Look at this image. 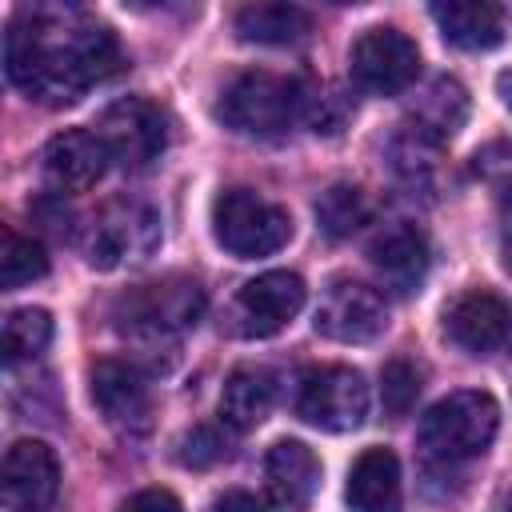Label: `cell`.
<instances>
[{"mask_svg": "<svg viewBox=\"0 0 512 512\" xmlns=\"http://www.w3.org/2000/svg\"><path fill=\"white\" fill-rule=\"evenodd\" d=\"M120 68V44L108 24L76 8H24L4 32L8 80L48 108L76 104L92 84Z\"/></svg>", "mask_w": 512, "mask_h": 512, "instance_id": "6da1fadb", "label": "cell"}, {"mask_svg": "<svg viewBox=\"0 0 512 512\" xmlns=\"http://www.w3.org/2000/svg\"><path fill=\"white\" fill-rule=\"evenodd\" d=\"M308 96L312 92L296 76L248 68V72L232 76L220 88L216 116L232 132H244V136H276V132H284L288 124H296L308 112Z\"/></svg>", "mask_w": 512, "mask_h": 512, "instance_id": "7a4b0ae2", "label": "cell"}, {"mask_svg": "<svg viewBox=\"0 0 512 512\" xmlns=\"http://www.w3.org/2000/svg\"><path fill=\"white\" fill-rule=\"evenodd\" d=\"M496 428H500V404L488 392L464 388V392H448L420 416L416 440L428 460L460 464L480 456L496 440Z\"/></svg>", "mask_w": 512, "mask_h": 512, "instance_id": "3957f363", "label": "cell"}, {"mask_svg": "<svg viewBox=\"0 0 512 512\" xmlns=\"http://www.w3.org/2000/svg\"><path fill=\"white\" fill-rule=\"evenodd\" d=\"M212 236L236 260H256L288 244L292 216L252 188H224L212 200Z\"/></svg>", "mask_w": 512, "mask_h": 512, "instance_id": "277c9868", "label": "cell"}, {"mask_svg": "<svg viewBox=\"0 0 512 512\" xmlns=\"http://www.w3.org/2000/svg\"><path fill=\"white\" fill-rule=\"evenodd\" d=\"M160 244V216L144 204V200H112L104 204L80 236V252L92 268H124V264H140L156 252Z\"/></svg>", "mask_w": 512, "mask_h": 512, "instance_id": "5b68a950", "label": "cell"}, {"mask_svg": "<svg viewBox=\"0 0 512 512\" xmlns=\"http://www.w3.org/2000/svg\"><path fill=\"white\" fill-rule=\"evenodd\" d=\"M200 312H204V292L196 280H184V276L140 284L116 300V324L128 336H152V340H168L192 328Z\"/></svg>", "mask_w": 512, "mask_h": 512, "instance_id": "8992f818", "label": "cell"}, {"mask_svg": "<svg viewBox=\"0 0 512 512\" xmlns=\"http://www.w3.org/2000/svg\"><path fill=\"white\" fill-rule=\"evenodd\" d=\"M96 136L112 164H120L128 172H144L168 148V116L160 104H152L144 96H124L104 108Z\"/></svg>", "mask_w": 512, "mask_h": 512, "instance_id": "52a82bcc", "label": "cell"}, {"mask_svg": "<svg viewBox=\"0 0 512 512\" xmlns=\"http://www.w3.org/2000/svg\"><path fill=\"white\" fill-rule=\"evenodd\" d=\"M296 416L320 432H352L368 416V384L356 368L324 364L304 372L296 392Z\"/></svg>", "mask_w": 512, "mask_h": 512, "instance_id": "ba28073f", "label": "cell"}, {"mask_svg": "<svg viewBox=\"0 0 512 512\" xmlns=\"http://www.w3.org/2000/svg\"><path fill=\"white\" fill-rule=\"evenodd\" d=\"M348 68L364 92L396 96L420 76V48L400 28H368L356 36L348 52Z\"/></svg>", "mask_w": 512, "mask_h": 512, "instance_id": "9c48e42d", "label": "cell"}, {"mask_svg": "<svg viewBox=\"0 0 512 512\" xmlns=\"http://www.w3.org/2000/svg\"><path fill=\"white\" fill-rule=\"evenodd\" d=\"M312 328L340 344H368L388 328V304L360 280H332L316 304Z\"/></svg>", "mask_w": 512, "mask_h": 512, "instance_id": "30bf717a", "label": "cell"}, {"mask_svg": "<svg viewBox=\"0 0 512 512\" xmlns=\"http://www.w3.org/2000/svg\"><path fill=\"white\" fill-rule=\"evenodd\" d=\"M304 280L296 272H264L248 280L232 300V324L248 340L276 336L300 308H304Z\"/></svg>", "mask_w": 512, "mask_h": 512, "instance_id": "8fae6325", "label": "cell"}, {"mask_svg": "<svg viewBox=\"0 0 512 512\" xmlns=\"http://www.w3.org/2000/svg\"><path fill=\"white\" fill-rule=\"evenodd\" d=\"M60 492V460L44 440H16L0 464V500L8 512H48Z\"/></svg>", "mask_w": 512, "mask_h": 512, "instance_id": "7c38bea8", "label": "cell"}, {"mask_svg": "<svg viewBox=\"0 0 512 512\" xmlns=\"http://www.w3.org/2000/svg\"><path fill=\"white\" fill-rule=\"evenodd\" d=\"M444 336L468 356H492L512 340V308L492 288H464L444 308Z\"/></svg>", "mask_w": 512, "mask_h": 512, "instance_id": "4fadbf2b", "label": "cell"}, {"mask_svg": "<svg viewBox=\"0 0 512 512\" xmlns=\"http://www.w3.org/2000/svg\"><path fill=\"white\" fill-rule=\"evenodd\" d=\"M92 404L120 432H148V424H152V388H148L144 372L128 360H96Z\"/></svg>", "mask_w": 512, "mask_h": 512, "instance_id": "5bb4252c", "label": "cell"}, {"mask_svg": "<svg viewBox=\"0 0 512 512\" xmlns=\"http://www.w3.org/2000/svg\"><path fill=\"white\" fill-rule=\"evenodd\" d=\"M108 164L112 160H108L100 136L84 132V128L56 132L44 144V152H40V168H44V176H48V184L56 192H84V188H92L104 176Z\"/></svg>", "mask_w": 512, "mask_h": 512, "instance_id": "9a60e30c", "label": "cell"}, {"mask_svg": "<svg viewBox=\"0 0 512 512\" xmlns=\"http://www.w3.org/2000/svg\"><path fill=\"white\" fill-rule=\"evenodd\" d=\"M368 260L376 268V276L396 288V292H416L428 276V264H432V252H428V236L416 228V224H392L384 228L372 248H368Z\"/></svg>", "mask_w": 512, "mask_h": 512, "instance_id": "2e32d148", "label": "cell"}, {"mask_svg": "<svg viewBox=\"0 0 512 512\" xmlns=\"http://www.w3.org/2000/svg\"><path fill=\"white\" fill-rule=\"evenodd\" d=\"M264 484L280 508H288V512L308 508V500L316 496V484H320L316 452L300 440H276L264 456Z\"/></svg>", "mask_w": 512, "mask_h": 512, "instance_id": "e0dca14e", "label": "cell"}, {"mask_svg": "<svg viewBox=\"0 0 512 512\" xmlns=\"http://www.w3.org/2000/svg\"><path fill=\"white\" fill-rule=\"evenodd\" d=\"M344 500L352 512H400L404 488H400V460L392 448H364L348 472Z\"/></svg>", "mask_w": 512, "mask_h": 512, "instance_id": "ac0fdd59", "label": "cell"}, {"mask_svg": "<svg viewBox=\"0 0 512 512\" xmlns=\"http://www.w3.org/2000/svg\"><path fill=\"white\" fill-rule=\"evenodd\" d=\"M432 20L452 48L488 52L504 40V8L492 0H448L432 4Z\"/></svg>", "mask_w": 512, "mask_h": 512, "instance_id": "d6986e66", "label": "cell"}, {"mask_svg": "<svg viewBox=\"0 0 512 512\" xmlns=\"http://www.w3.org/2000/svg\"><path fill=\"white\" fill-rule=\"evenodd\" d=\"M272 400H276L272 372L268 368H256V364H244V368H236L224 380V392H220V424L232 428V432H248V428H256L272 412Z\"/></svg>", "mask_w": 512, "mask_h": 512, "instance_id": "ffe728a7", "label": "cell"}, {"mask_svg": "<svg viewBox=\"0 0 512 512\" xmlns=\"http://www.w3.org/2000/svg\"><path fill=\"white\" fill-rule=\"evenodd\" d=\"M232 24L248 44H296L312 32V12L300 4H244Z\"/></svg>", "mask_w": 512, "mask_h": 512, "instance_id": "44dd1931", "label": "cell"}, {"mask_svg": "<svg viewBox=\"0 0 512 512\" xmlns=\"http://www.w3.org/2000/svg\"><path fill=\"white\" fill-rule=\"evenodd\" d=\"M464 116H468V96L456 80L444 76L420 96V104L412 112V132L420 140H448V136L460 132Z\"/></svg>", "mask_w": 512, "mask_h": 512, "instance_id": "7402d4cb", "label": "cell"}, {"mask_svg": "<svg viewBox=\"0 0 512 512\" xmlns=\"http://www.w3.org/2000/svg\"><path fill=\"white\" fill-rule=\"evenodd\" d=\"M52 340V316L44 308H12L4 316V328H0V348H4V360L8 364H20V360H32L48 348Z\"/></svg>", "mask_w": 512, "mask_h": 512, "instance_id": "603a6c76", "label": "cell"}, {"mask_svg": "<svg viewBox=\"0 0 512 512\" xmlns=\"http://www.w3.org/2000/svg\"><path fill=\"white\" fill-rule=\"evenodd\" d=\"M368 216H372V204H368V196H364L356 184H332V188L320 192V200H316V220H320V228H324L332 240L352 236L356 228L368 224Z\"/></svg>", "mask_w": 512, "mask_h": 512, "instance_id": "cb8c5ba5", "label": "cell"}, {"mask_svg": "<svg viewBox=\"0 0 512 512\" xmlns=\"http://www.w3.org/2000/svg\"><path fill=\"white\" fill-rule=\"evenodd\" d=\"M48 272V252L40 240L20 236L12 228H4V244H0V284L4 288H24L32 280H40Z\"/></svg>", "mask_w": 512, "mask_h": 512, "instance_id": "d4e9b609", "label": "cell"}, {"mask_svg": "<svg viewBox=\"0 0 512 512\" xmlns=\"http://www.w3.org/2000/svg\"><path fill=\"white\" fill-rule=\"evenodd\" d=\"M228 456V432L224 424H196L176 440V460L184 468H212Z\"/></svg>", "mask_w": 512, "mask_h": 512, "instance_id": "484cf974", "label": "cell"}, {"mask_svg": "<svg viewBox=\"0 0 512 512\" xmlns=\"http://www.w3.org/2000/svg\"><path fill=\"white\" fill-rule=\"evenodd\" d=\"M416 396H420V368L412 360H404V356L388 360L384 372H380V400H384V408L392 416H404V412H412Z\"/></svg>", "mask_w": 512, "mask_h": 512, "instance_id": "4316f807", "label": "cell"}, {"mask_svg": "<svg viewBox=\"0 0 512 512\" xmlns=\"http://www.w3.org/2000/svg\"><path fill=\"white\" fill-rule=\"evenodd\" d=\"M120 512H184L180 500L168 488H144L120 504Z\"/></svg>", "mask_w": 512, "mask_h": 512, "instance_id": "83f0119b", "label": "cell"}, {"mask_svg": "<svg viewBox=\"0 0 512 512\" xmlns=\"http://www.w3.org/2000/svg\"><path fill=\"white\" fill-rule=\"evenodd\" d=\"M216 512H268V508L256 496H248V492H224L216 500Z\"/></svg>", "mask_w": 512, "mask_h": 512, "instance_id": "f1b7e54d", "label": "cell"}, {"mask_svg": "<svg viewBox=\"0 0 512 512\" xmlns=\"http://www.w3.org/2000/svg\"><path fill=\"white\" fill-rule=\"evenodd\" d=\"M496 88H500V100L512 108V72H504V76L496 80Z\"/></svg>", "mask_w": 512, "mask_h": 512, "instance_id": "f546056e", "label": "cell"}, {"mask_svg": "<svg viewBox=\"0 0 512 512\" xmlns=\"http://www.w3.org/2000/svg\"><path fill=\"white\" fill-rule=\"evenodd\" d=\"M500 256H504V268H508V276H512V228H508V236H504V248H500Z\"/></svg>", "mask_w": 512, "mask_h": 512, "instance_id": "4dcf8cb0", "label": "cell"}]
</instances>
